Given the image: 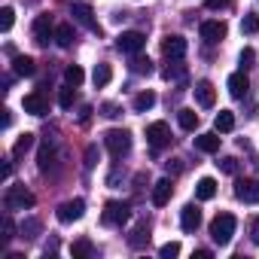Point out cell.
I'll list each match as a JSON object with an SVG mask.
<instances>
[{
	"label": "cell",
	"instance_id": "1",
	"mask_svg": "<svg viewBox=\"0 0 259 259\" xmlns=\"http://www.w3.org/2000/svg\"><path fill=\"white\" fill-rule=\"evenodd\" d=\"M235 229H238V220H235L232 213H217V217H213V223H210V238H213V244L226 247V244L232 241Z\"/></svg>",
	"mask_w": 259,
	"mask_h": 259
},
{
	"label": "cell",
	"instance_id": "2",
	"mask_svg": "<svg viewBox=\"0 0 259 259\" xmlns=\"http://www.w3.org/2000/svg\"><path fill=\"white\" fill-rule=\"evenodd\" d=\"M34 192L31 189H25L22 183H16V186H10L7 189V195H4V204H7V210H31L34 207Z\"/></svg>",
	"mask_w": 259,
	"mask_h": 259
},
{
	"label": "cell",
	"instance_id": "3",
	"mask_svg": "<svg viewBox=\"0 0 259 259\" xmlns=\"http://www.w3.org/2000/svg\"><path fill=\"white\" fill-rule=\"evenodd\" d=\"M128 217H132V204H128V201H107L104 204V213H101V223L119 229V226L128 223Z\"/></svg>",
	"mask_w": 259,
	"mask_h": 259
},
{
	"label": "cell",
	"instance_id": "4",
	"mask_svg": "<svg viewBox=\"0 0 259 259\" xmlns=\"http://www.w3.org/2000/svg\"><path fill=\"white\" fill-rule=\"evenodd\" d=\"M104 147L110 150V156L122 159L128 150H132V135H128L125 128H110V132L104 135Z\"/></svg>",
	"mask_w": 259,
	"mask_h": 259
},
{
	"label": "cell",
	"instance_id": "5",
	"mask_svg": "<svg viewBox=\"0 0 259 259\" xmlns=\"http://www.w3.org/2000/svg\"><path fill=\"white\" fill-rule=\"evenodd\" d=\"M144 46H147V37H144L141 31H122V34L116 37V49L125 52V55H138Z\"/></svg>",
	"mask_w": 259,
	"mask_h": 259
},
{
	"label": "cell",
	"instance_id": "6",
	"mask_svg": "<svg viewBox=\"0 0 259 259\" xmlns=\"http://www.w3.org/2000/svg\"><path fill=\"white\" fill-rule=\"evenodd\" d=\"M186 40L180 37V34H168L165 40H162V55L168 58V61H180L183 55H186Z\"/></svg>",
	"mask_w": 259,
	"mask_h": 259
},
{
	"label": "cell",
	"instance_id": "7",
	"mask_svg": "<svg viewBox=\"0 0 259 259\" xmlns=\"http://www.w3.org/2000/svg\"><path fill=\"white\" fill-rule=\"evenodd\" d=\"M147 141H150L153 150L168 147V144H171V128H168V122H153V125L147 128Z\"/></svg>",
	"mask_w": 259,
	"mask_h": 259
},
{
	"label": "cell",
	"instance_id": "8",
	"mask_svg": "<svg viewBox=\"0 0 259 259\" xmlns=\"http://www.w3.org/2000/svg\"><path fill=\"white\" fill-rule=\"evenodd\" d=\"M49 40H55V28L49 16H37L34 19V43L37 46H49Z\"/></svg>",
	"mask_w": 259,
	"mask_h": 259
},
{
	"label": "cell",
	"instance_id": "9",
	"mask_svg": "<svg viewBox=\"0 0 259 259\" xmlns=\"http://www.w3.org/2000/svg\"><path fill=\"white\" fill-rule=\"evenodd\" d=\"M235 198L244 204H259V180H238L235 183Z\"/></svg>",
	"mask_w": 259,
	"mask_h": 259
},
{
	"label": "cell",
	"instance_id": "10",
	"mask_svg": "<svg viewBox=\"0 0 259 259\" xmlns=\"http://www.w3.org/2000/svg\"><path fill=\"white\" fill-rule=\"evenodd\" d=\"M70 16H73V22H79L82 28H89V31L101 34V25L95 22V16H92V7H85V4H73V7H70Z\"/></svg>",
	"mask_w": 259,
	"mask_h": 259
},
{
	"label": "cell",
	"instance_id": "11",
	"mask_svg": "<svg viewBox=\"0 0 259 259\" xmlns=\"http://www.w3.org/2000/svg\"><path fill=\"white\" fill-rule=\"evenodd\" d=\"M22 107H25V113H31V116H46V113H49V101H46L43 92H31V95H25Z\"/></svg>",
	"mask_w": 259,
	"mask_h": 259
},
{
	"label": "cell",
	"instance_id": "12",
	"mask_svg": "<svg viewBox=\"0 0 259 259\" xmlns=\"http://www.w3.org/2000/svg\"><path fill=\"white\" fill-rule=\"evenodd\" d=\"M82 213H85V201H82V198L64 201V204L58 207V220H61V223H76Z\"/></svg>",
	"mask_w": 259,
	"mask_h": 259
},
{
	"label": "cell",
	"instance_id": "13",
	"mask_svg": "<svg viewBox=\"0 0 259 259\" xmlns=\"http://www.w3.org/2000/svg\"><path fill=\"white\" fill-rule=\"evenodd\" d=\"M226 34H229L226 22H201V40L204 43H220V40H226Z\"/></svg>",
	"mask_w": 259,
	"mask_h": 259
},
{
	"label": "cell",
	"instance_id": "14",
	"mask_svg": "<svg viewBox=\"0 0 259 259\" xmlns=\"http://www.w3.org/2000/svg\"><path fill=\"white\" fill-rule=\"evenodd\" d=\"M171 195H174V183H171V177H162V180L153 186V204H156V207H165V204L171 201Z\"/></svg>",
	"mask_w": 259,
	"mask_h": 259
},
{
	"label": "cell",
	"instance_id": "15",
	"mask_svg": "<svg viewBox=\"0 0 259 259\" xmlns=\"http://www.w3.org/2000/svg\"><path fill=\"white\" fill-rule=\"evenodd\" d=\"M180 226H183V232H198V226H201V210H198L195 204H186V207L180 210Z\"/></svg>",
	"mask_w": 259,
	"mask_h": 259
},
{
	"label": "cell",
	"instance_id": "16",
	"mask_svg": "<svg viewBox=\"0 0 259 259\" xmlns=\"http://www.w3.org/2000/svg\"><path fill=\"white\" fill-rule=\"evenodd\" d=\"M195 101H198L201 107H213V104H217V92H213V82L201 79V82L195 85Z\"/></svg>",
	"mask_w": 259,
	"mask_h": 259
},
{
	"label": "cell",
	"instance_id": "17",
	"mask_svg": "<svg viewBox=\"0 0 259 259\" xmlns=\"http://www.w3.org/2000/svg\"><path fill=\"white\" fill-rule=\"evenodd\" d=\"M247 89H250V82H247V73H244V70H238V73L229 76V95H232V98H244Z\"/></svg>",
	"mask_w": 259,
	"mask_h": 259
},
{
	"label": "cell",
	"instance_id": "18",
	"mask_svg": "<svg viewBox=\"0 0 259 259\" xmlns=\"http://www.w3.org/2000/svg\"><path fill=\"white\" fill-rule=\"evenodd\" d=\"M195 150L201 153H220V132H207L195 138Z\"/></svg>",
	"mask_w": 259,
	"mask_h": 259
},
{
	"label": "cell",
	"instance_id": "19",
	"mask_svg": "<svg viewBox=\"0 0 259 259\" xmlns=\"http://www.w3.org/2000/svg\"><path fill=\"white\" fill-rule=\"evenodd\" d=\"M37 165H40V171H43V174H49V171H52V165H55V144H52V141H46V144H43V150H40V156H37Z\"/></svg>",
	"mask_w": 259,
	"mask_h": 259
},
{
	"label": "cell",
	"instance_id": "20",
	"mask_svg": "<svg viewBox=\"0 0 259 259\" xmlns=\"http://www.w3.org/2000/svg\"><path fill=\"white\" fill-rule=\"evenodd\" d=\"M13 70H16L19 76H34V73H37V64H34V58H28V55H13Z\"/></svg>",
	"mask_w": 259,
	"mask_h": 259
},
{
	"label": "cell",
	"instance_id": "21",
	"mask_svg": "<svg viewBox=\"0 0 259 259\" xmlns=\"http://www.w3.org/2000/svg\"><path fill=\"white\" fill-rule=\"evenodd\" d=\"M213 195H217V180L213 177H201L198 186H195V198L198 201H210Z\"/></svg>",
	"mask_w": 259,
	"mask_h": 259
},
{
	"label": "cell",
	"instance_id": "22",
	"mask_svg": "<svg viewBox=\"0 0 259 259\" xmlns=\"http://www.w3.org/2000/svg\"><path fill=\"white\" fill-rule=\"evenodd\" d=\"M213 128H217L220 135H229L232 128H235V113H232V110H220L217 119H213Z\"/></svg>",
	"mask_w": 259,
	"mask_h": 259
},
{
	"label": "cell",
	"instance_id": "23",
	"mask_svg": "<svg viewBox=\"0 0 259 259\" xmlns=\"http://www.w3.org/2000/svg\"><path fill=\"white\" fill-rule=\"evenodd\" d=\"M73 40H76L73 25H58V28H55V43H58L61 49H70V46H73Z\"/></svg>",
	"mask_w": 259,
	"mask_h": 259
},
{
	"label": "cell",
	"instance_id": "24",
	"mask_svg": "<svg viewBox=\"0 0 259 259\" xmlns=\"http://www.w3.org/2000/svg\"><path fill=\"white\" fill-rule=\"evenodd\" d=\"M110 79H113V70H110V64H95V73H92V82H95V89H104Z\"/></svg>",
	"mask_w": 259,
	"mask_h": 259
},
{
	"label": "cell",
	"instance_id": "25",
	"mask_svg": "<svg viewBox=\"0 0 259 259\" xmlns=\"http://www.w3.org/2000/svg\"><path fill=\"white\" fill-rule=\"evenodd\" d=\"M153 104H156V92L147 89V92H138V95H135V104H132V107H135L138 113H147Z\"/></svg>",
	"mask_w": 259,
	"mask_h": 259
},
{
	"label": "cell",
	"instance_id": "26",
	"mask_svg": "<svg viewBox=\"0 0 259 259\" xmlns=\"http://www.w3.org/2000/svg\"><path fill=\"white\" fill-rule=\"evenodd\" d=\"M177 119H180V128H186V132H195V128H198V113L189 110V107H183L177 113Z\"/></svg>",
	"mask_w": 259,
	"mask_h": 259
},
{
	"label": "cell",
	"instance_id": "27",
	"mask_svg": "<svg viewBox=\"0 0 259 259\" xmlns=\"http://www.w3.org/2000/svg\"><path fill=\"white\" fill-rule=\"evenodd\" d=\"M147 241H150V229H147V223H138V229L128 235V244H132V247H144Z\"/></svg>",
	"mask_w": 259,
	"mask_h": 259
},
{
	"label": "cell",
	"instance_id": "28",
	"mask_svg": "<svg viewBox=\"0 0 259 259\" xmlns=\"http://www.w3.org/2000/svg\"><path fill=\"white\" fill-rule=\"evenodd\" d=\"M31 147H34V135H31V132H25V135L16 141V147H13V159H22Z\"/></svg>",
	"mask_w": 259,
	"mask_h": 259
},
{
	"label": "cell",
	"instance_id": "29",
	"mask_svg": "<svg viewBox=\"0 0 259 259\" xmlns=\"http://www.w3.org/2000/svg\"><path fill=\"white\" fill-rule=\"evenodd\" d=\"M64 79H67V85H82V79H85V73H82V67L79 64H67V70H64Z\"/></svg>",
	"mask_w": 259,
	"mask_h": 259
},
{
	"label": "cell",
	"instance_id": "30",
	"mask_svg": "<svg viewBox=\"0 0 259 259\" xmlns=\"http://www.w3.org/2000/svg\"><path fill=\"white\" fill-rule=\"evenodd\" d=\"M70 253H73V259H89V256L95 253V247H92V241H89V238H79V241L73 244V250H70Z\"/></svg>",
	"mask_w": 259,
	"mask_h": 259
},
{
	"label": "cell",
	"instance_id": "31",
	"mask_svg": "<svg viewBox=\"0 0 259 259\" xmlns=\"http://www.w3.org/2000/svg\"><path fill=\"white\" fill-rule=\"evenodd\" d=\"M73 101H76V85H64V89L58 92V104H61L64 110H70Z\"/></svg>",
	"mask_w": 259,
	"mask_h": 259
},
{
	"label": "cell",
	"instance_id": "32",
	"mask_svg": "<svg viewBox=\"0 0 259 259\" xmlns=\"http://www.w3.org/2000/svg\"><path fill=\"white\" fill-rule=\"evenodd\" d=\"M241 34H259V16L256 13H247L241 19Z\"/></svg>",
	"mask_w": 259,
	"mask_h": 259
},
{
	"label": "cell",
	"instance_id": "33",
	"mask_svg": "<svg viewBox=\"0 0 259 259\" xmlns=\"http://www.w3.org/2000/svg\"><path fill=\"white\" fill-rule=\"evenodd\" d=\"M132 70H135V73H141V76H150V73H153V61L138 55V58L132 61Z\"/></svg>",
	"mask_w": 259,
	"mask_h": 259
},
{
	"label": "cell",
	"instance_id": "34",
	"mask_svg": "<svg viewBox=\"0 0 259 259\" xmlns=\"http://www.w3.org/2000/svg\"><path fill=\"white\" fill-rule=\"evenodd\" d=\"M40 229H43V223H40V220H34V217L22 223V235H25V238H37V235H40Z\"/></svg>",
	"mask_w": 259,
	"mask_h": 259
},
{
	"label": "cell",
	"instance_id": "35",
	"mask_svg": "<svg viewBox=\"0 0 259 259\" xmlns=\"http://www.w3.org/2000/svg\"><path fill=\"white\" fill-rule=\"evenodd\" d=\"M13 22H16V10L13 7H4V10H0V31H10Z\"/></svg>",
	"mask_w": 259,
	"mask_h": 259
},
{
	"label": "cell",
	"instance_id": "36",
	"mask_svg": "<svg viewBox=\"0 0 259 259\" xmlns=\"http://www.w3.org/2000/svg\"><path fill=\"white\" fill-rule=\"evenodd\" d=\"M159 256H162V259H174V256H180V244H177V241H168V244H162Z\"/></svg>",
	"mask_w": 259,
	"mask_h": 259
},
{
	"label": "cell",
	"instance_id": "37",
	"mask_svg": "<svg viewBox=\"0 0 259 259\" xmlns=\"http://www.w3.org/2000/svg\"><path fill=\"white\" fill-rule=\"evenodd\" d=\"M238 61H241V70H247V67H253V61H256V52H253V49L247 46V49H241Z\"/></svg>",
	"mask_w": 259,
	"mask_h": 259
},
{
	"label": "cell",
	"instance_id": "38",
	"mask_svg": "<svg viewBox=\"0 0 259 259\" xmlns=\"http://www.w3.org/2000/svg\"><path fill=\"white\" fill-rule=\"evenodd\" d=\"M217 165H220V171H223V174H238V159H232V156L220 159Z\"/></svg>",
	"mask_w": 259,
	"mask_h": 259
},
{
	"label": "cell",
	"instance_id": "39",
	"mask_svg": "<svg viewBox=\"0 0 259 259\" xmlns=\"http://www.w3.org/2000/svg\"><path fill=\"white\" fill-rule=\"evenodd\" d=\"M16 232H19V229H16V223H13L10 217H4V241H7V244L16 238Z\"/></svg>",
	"mask_w": 259,
	"mask_h": 259
},
{
	"label": "cell",
	"instance_id": "40",
	"mask_svg": "<svg viewBox=\"0 0 259 259\" xmlns=\"http://www.w3.org/2000/svg\"><path fill=\"white\" fill-rule=\"evenodd\" d=\"M204 7H207V10H229L232 0H204Z\"/></svg>",
	"mask_w": 259,
	"mask_h": 259
},
{
	"label": "cell",
	"instance_id": "41",
	"mask_svg": "<svg viewBox=\"0 0 259 259\" xmlns=\"http://www.w3.org/2000/svg\"><path fill=\"white\" fill-rule=\"evenodd\" d=\"M183 73H186L183 67H168L165 70V79H183Z\"/></svg>",
	"mask_w": 259,
	"mask_h": 259
},
{
	"label": "cell",
	"instance_id": "42",
	"mask_svg": "<svg viewBox=\"0 0 259 259\" xmlns=\"http://www.w3.org/2000/svg\"><path fill=\"white\" fill-rule=\"evenodd\" d=\"M101 113H104V116H110V119H116V116H119V107H116V104H104V107H101Z\"/></svg>",
	"mask_w": 259,
	"mask_h": 259
},
{
	"label": "cell",
	"instance_id": "43",
	"mask_svg": "<svg viewBox=\"0 0 259 259\" xmlns=\"http://www.w3.org/2000/svg\"><path fill=\"white\" fill-rule=\"evenodd\" d=\"M95 159H98V150L89 147V150H85V168H95Z\"/></svg>",
	"mask_w": 259,
	"mask_h": 259
},
{
	"label": "cell",
	"instance_id": "44",
	"mask_svg": "<svg viewBox=\"0 0 259 259\" xmlns=\"http://www.w3.org/2000/svg\"><path fill=\"white\" fill-rule=\"evenodd\" d=\"M250 238H253V244H259V217L250 223Z\"/></svg>",
	"mask_w": 259,
	"mask_h": 259
},
{
	"label": "cell",
	"instance_id": "45",
	"mask_svg": "<svg viewBox=\"0 0 259 259\" xmlns=\"http://www.w3.org/2000/svg\"><path fill=\"white\" fill-rule=\"evenodd\" d=\"M180 171H183L180 159H171V162H168V174H180Z\"/></svg>",
	"mask_w": 259,
	"mask_h": 259
},
{
	"label": "cell",
	"instance_id": "46",
	"mask_svg": "<svg viewBox=\"0 0 259 259\" xmlns=\"http://www.w3.org/2000/svg\"><path fill=\"white\" fill-rule=\"evenodd\" d=\"M13 125V110H4V128H10Z\"/></svg>",
	"mask_w": 259,
	"mask_h": 259
},
{
	"label": "cell",
	"instance_id": "47",
	"mask_svg": "<svg viewBox=\"0 0 259 259\" xmlns=\"http://www.w3.org/2000/svg\"><path fill=\"white\" fill-rule=\"evenodd\" d=\"M195 259H210V250H195Z\"/></svg>",
	"mask_w": 259,
	"mask_h": 259
}]
</instances>
